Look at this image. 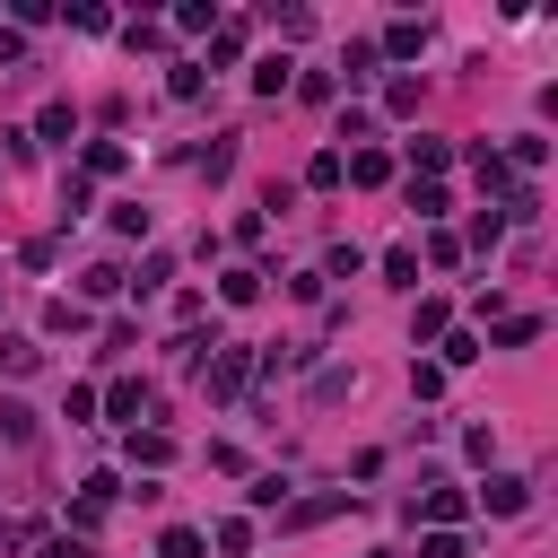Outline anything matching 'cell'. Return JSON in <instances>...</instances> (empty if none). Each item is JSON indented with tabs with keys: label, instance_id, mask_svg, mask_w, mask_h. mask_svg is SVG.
Returning <instances> with one entry per match:
<instances>
[{
	"label": "cell",
	"instance_id": "f546056e",
	"mask_svg": "<svg viewBox=\"0 0 558 558\" xmlns=\"http://www.w3.org/2000/svg\"><path fill=\"white\" fill-rule=\"evenodd\" d=\"M305 183H314V192H331V183H340V148H323V157L305 166Z\"/></svg>",
	"mask_w": 558,
	"mask_h": 558
},
{
	"label": "cell",
	"instance_id": "f1b7e54d",
	"mask_svg": "<svg viewBox=\"0 0 558 558\" xmlns=\"http://www.w3.org/2000/svg\"><path fill=\"white\" fill-rule=\"evenodd\" d=\"M541 157H549V140H532V131H523V140H514V157H506V174H514V166H523V174H532V166H541Z\"/></svg>",
	"mask_w": 558,
	"mask_h": 558
},
{
	"label": "cell",
	"instance_id": "ffe728a7",
	"mask_svg": "<svg viewBox=\"0 0 558 558\" xmlns=\"http://www.w3.org/2000/svg\"><path fill=\"white\" fill-rule=\"evenodd\" d=\"M218 296H227V305H253V296H262V270H227Z\"/></svg>",
	"mask_w": 558,
	"mask_h": 558
},
{
	"label": "cell",
	"instance_id": "9a60e30c",
	"mask_svg": "<svg viewBox=\"0 0 558 558\" xmlns=\"http://www.w3.org/2000/svg\"><path fill=\"white\" fill-rule=\"evenodd\" d=\"M532 340H541V314H506L497 323V349H532Z\"/></svg>",
	"mask_w": 558,
	"mask_h": 558
},
{
	"label": "cell",
	"instance_id": "d4e9b609",
	"mask_svg": "<svg viewBox=\"0 0 558 558\" xmlns=\"http://www.w3.org/2000/svg\"><path fill=\"white\" fill-rule=\"evenodd\" d=\"M174 26H183V35H218V9H201V0H192V9H174Z\"/></svg>",
	"mask_w": 558,
	"mask_h": 558
},
{
	"label": "cell",
	"instance_id": "2e32d148",
	"mask_svg": "<svg viewBox=\"0 0 558 558\" xmlns=\"http://www.w3.org/2000/svg\"><path fill=\"white\" fill-rule=\"evenodd\" d=\"M35 357H44V349H35L26 331H9V340H0V366H9V375H35Z\"/></svg>",
	"mask_w": 558,
	"mask_h": 558
},
{
	"label": "cell",
	"instance_id": "5bb4252c",
	"mask_svg": "<svg viewBox=\"0 0 558 558\" xmlns=\"http://www.w3.org/2000/svg\"><path fill=\"white\" fill-rule=\"evenodd\" d=\"M87 209H96V183H87V174H70V183H61V227H70V218H87Z\"/></svg>",
	"mask_w": 558,
	"mask_h": 558
},
{
	"label": "cell",
	"instance_id": "52a82bcc",
	"mask_svg": "<svg viewBox=\"0 0 558 558\" xmlns=\"http://www.w3.org/2000/svg\"><path fill=\"white\" fill-rule=\"evenodd\" d=\"M445 166H453V148H445V140H410V183H436Z\"/></svg>",
	"mask_w": 558,
	"mask_h": 558
},
{
	"label": "cell",
	"instance_id": "1f68e13d",
	"mask_svg": "<svg viewBox=\"0 0 558 558\" xmlns=\"http://www.w3.org/2000/svg\"><path fill=\"white\" fill-rule=\"evenodd\" d=\"M78 288H87V296H122V270H113V262H96V270H87Z\"/></svg>",
	"mask_w": 558,
	"mask_h": 558
},
{
	"label": "cell",
	"instance_id": "603a6c76",
	"mask_svg": "<svg viewBox=\"0 0 558 558\" xmlns=\"http://www.w3.org/2000/svg\"><path fill=\"white\" fill-rule=\"evenodd\" d=\"M0 436L26 445V436H35V410H26V401H0Z\"/></svg>",
	"mask_w": 558,
	"mask_h": 558
},
{
	"label": "cell",
	"instance_id": "8992f818",
	"mask_svg": "<svg viewBox=\"0 0 558 558\" xmlns=\"http://www.w3.org/2000/svg\"><path fill=\"white\" fill-rule=\"evenodd\" d=\"M384 52H392V61H418V52H427V26H418V17H392V26H384Z\"/></svg>",
	"mask_w": 558,
	"mask_h": 558
},
{
	"label": "cell",
	"instance_id": "f35d334b",
	"mask_svg": "<svg viewBox=\"0 0 558 558\" xmlns=\"http://www.w3.org/2000/svg\"><path fill=\"white\" fill-rule=\"evenodd\" d=\"M375 558H384V549H375Z\"/></svg>",
	"mask_w": 558,
	"mask_h": 558
},
{
	"label": "cell",
	"instance_id": "4316f807",
	"mask_svg": "<svg viewBox=\"0 0 558 558\" xmlns=\"http://www.w3.org/2000/svg\"><path fill=\"white\" fill-rule=\"evenodd\" d=\"M253 87H262V96H279V87H288V61H279V52H270V61H253Z\"/></svg>",
	"mask_w": 558,
	"mask_h": 558
},
{
	"label": "cell",
	"instance_id": "6da1fadb",
	"mask_svg": "<svg viewBox=\"0 0 558 558\" xmlns=\"http://www.w3.org/2000/svg\"><path fill=\"white\" fill-rule=\"evenodd\" d=\"M201 375H209V392H218V401H235V392H244V384L262 375V357L227 340V349H209V366H201Z\"/></svg>",
	"mask_w": 558,
	"mask_h": 558
},
{
	"label": "cell",
	"instance_id": "74e56055",
	"mask_svg": "<svg viewBox=\"0 0 558 558\" xmlns=\"http://www.w3.org/2000/svg\"><path fill=\"white\" fill-rule=\"evenodd\" d=\"M9 61H26V35H17V26H0V70H9Z\"/></svg>",
	"mask_w": 558,
	"mask_h": 558
},
{
	"label": "cell",
	"instance_id": "5b68a950",
	"mask_svg": "<svg viewBox=\"0 0 558 558\" xmlns=\"http://www.w3.org/2000/svg\"><path fill=\"white\" fill-rule=\"evenodd\" d=\"M410 514H427V532H453V523L471 514V497H462V488H427V506H410Z\"/></svg>",
	"mask_w": 558,
	"mask_h": 558
},
{
	"label": "cell",
	"instance_id": "836d02e7",
	"mask_svg": "<svg viewBox=\"0 0 558 558\" xmlns=\"http://www.w3.org/2000/svg\"><path fill=\"white\" fill-rule=\"evenodd\" d=\"M61 418L78 427V418H96V384H70V401H61Z\"/></svg>",
	"mask_w": 558,
	"mask_h": 558
},
{
	"label": "cell",
	"instance_id": "7a4b0ae2",
	"mask_svg": "<svg viewBox=\"0 0 558 558\" xmlns=\"http://www.w3.org/2000/svg\"><path fill=\"white\" fill-rule=\"evenodd\" d=\"M96 410H105L113 427H140V418H148V384H140V375H113V384L96 392Z\"/></svg>",
	"mask_w": 558,
	"mask_h": 558
},
{
	"label": "cell",
	"instance_id": "3957f363",
	"mask_svg": "<svg viewBox=\"0 0 558 558\" xmlns=\"http://www.w3.org/2000/svg\"><path fill=\"white\" fill-rule=\"evenodd\" d=\"M480 506H488V514H523V506H532V480H523V471H488Z\"/></svg>",
	"mask_w": 558,
	"mask_h": 558
},
{
	"label": "cell",
	"instance_id": "8d00e7d4",
	"mask_svg": "<svg viewBox=\"0 0 558 558\" xmlns=\"http://www.w3.org/2000/svg\"><path fill=\"white\" fill-rule=\"evenodd\" d=\"M35 558H87V541H78V532H52V541H44Z\"/></svg>",
	"mask_w": 558,
	"mask_h": 558
},
{
	"label": "cell",
	"instance_id": "7402d4cb",
	"mask_svg": "<svg viewBox=\"0 0 558 558\" xmlns=\"http://www.w3.org/2000/svg\"><path fill=\"white\" fill-rule=\"evenodd\" d=\"M218 549L244 558V549H253V514H227V523H218Z\"/></svg>",
	"mask_w": 558,
	"mask_h": 558
},
{
	"label": "cell",
	"instance_id": "30bf717a",
	"mask_svg": "<svg viewBox=\"0 0 558 558\" xmlns=\"http://www.w3.org/2000/svg\"><path fill=\"white\" fill-rule=\"evenodd\" d=\"M471 357H488L480 331H445V340H436V366H471Z\"/></svg>",
	"mask_w": 558,
	"mask_h": 558
},
{
	"label": "cell",
	"instance_id": "d590c367",
	"mask_svg": "<svg viewBox=\"0 0 558 558\" xmlns=\"http://www.w3.org/2000/svg\"><path fill=\"white\" fill-rule=\"evenodd\" d=\"M418 558H471V549H462V532H427V541H418Z\"/></svg>",
	"mask_w": 558,
	"mask_h": 558
},
{
	"label": "cell",
	"instance_id": "277c9868",
	"mask_svg": "<svg viewBox=\"0 0 558 558\" xmlns=\"http://www.w3.org/2000/svg\"><path fill=\"white\" fill-rule=\"evenodd\" d=\"M340 506H349V488H323V497H296V506H279V523H288V532H305V523H331Z\"/></svg>",
	"mask_w": 558,
	"mask_h": 558
},
{
	"label": "cell",
	"instance_id": "9c48e42d",
	"mask_svg": "<svg viewBox=\"0 0 558 558\" xmlns=\"http://www.w3.org/2000/svg\"><path fill=\"white\" fill-rule=\"evenodd\" d=\"M131 462H140V471H166V462H174V436H166V427H148V436L131 427Z\"/></svg>",
	"mask_w": 558,
	"mask_h": 558
},
{
	"label": "cell",
	"instance_id": "ba28073f",
	"mask_svg": "<svg viewBox=\"0 0 558 558\" xmlns=\"http://www.w3.org/2000/svg\"><path fill=\"white\" fill-rule=\"evenodd\" d=\"M453 331V305L445 296H418V314H410V340H445Z\"/></svg>",
	"mask_w": 558,
	"mask_h": 558
},
{
	"label": "cell",
	"instance_id": "d6986e66",
	"mask_svg": "<svg viewBox=\"0 0 558 558\" xmlns=\"http://www.w3.org/2000/svg\"><path fill=\"white\" fill-rule=\"evenodd\" d=\"M166 279H174V253H148V262H140V279H122V288H140V296H148V288H166Z\"/></svg>",
	"mask_w": 558,
	"mask_h": 558
},
{
	"label": "cell",
	"instance_id": "83f0119b",
	"mask_svg": "<svg viewBox=\"0 0 558 558\" xmlns=\"http://www.w3.org/2000/svg\"><path fill=\"white\" fill-rule=\"evenodd\" d=\"M384 113H418V78H392L384 87Z\"/></svg>",
	"mask_w": 558,
	"mask_h": 558
},
{
	"label": "cell",
	"instance_id": "ac0fdd59",
	"mask_svg": "<svg viewBox=\"0 0 558 558\" xmlns=\"http://www.w3.org/2000/svg\"><path fill=\"white\" fill-rule=\"evenodd\" d=\"M384 279H392V288H418V253L392 244V253H384Z\"/></svg>",
	"mask_w": 558,
	"mask_h": 558
},
{
	"label": "cell",
	"instance_id": "4fadbf2b",
	"mask_svg": "<svg viewBox=\"0 0 558 558\" xmlns=\"http://www.w3.org/2000/svg\"><path fill=\"white\" fill-rule=\"evenodd\" d=\"M78 174H87V183H105V174H122V140H96V148L78 157Z\"/></svg>",
	"mask_w": 558,
	"mask_h": 558
},
{
	"label": "cell",
	"instance_id": "484cf974",
	"mask_svg": "<svg viewBox=\"0 0 558 558\" xmlns=\"http://www.w3.org/2000/svg\"><path fill=\"white\" fill-rule=\"evenodd\" d=\"M340 70H349V87H366V78H375V44H349V61H340Z\"/></svg>",
	"mask_w": 558,
	"mask_h": 558
},
{
	"label": "cell",
	"instance_id": "8fae6325",
	"mask_svg": "<svg viewBox=\"0 0 558 558\" xmlns=\"http://www.w3.org/2000/svg\"><path fill=\"white\" fill-rule=\"evenodd\" d=\"M157 558H209V532H192V523H166Z\"/></svg>",
	"mask_w": 558,
	"mask_h": 558
},
{
	"label": "cell",
	"instance_id": "e575fe53",
	"mask_svg": "<svg viewBox=\"0 0 558 558\" xmlns=\"http://www.w3.org/2000/svg\"><path fill=\"white\" fill-rule=\"evenodd\" d=\"M279 497H288V480H279V471H262V480L244 488V506H279Z\"/></svg>",
	"mask_w": 558,
	"mask_h": 558
},
{
	"label": "cell",
	"instance_id": "44dd1931",
	"mask_svg": "<svg viewBox=\"0 0 558 558\" xmlns=\"http://www.w3.org/2000/svg\"><path fill=\"white\" fill-rule=\"evenodd\" d=\"M44 331H87V305H70V296H52V305H44Z\"/></svg>",
	"mask_w": 558,
	"mask_h": 558
},
{
	"label": "cell",
	"instance_id": "e0dca14e",
	"mask_svg": "<svg viewBox=\"0 0 558 558\" xmlns=\"http://www.w3.org/2000/svg\"><path fill=\"white\" fill-rule=\"evenodd\" d=\"M70 131H78L70 105H44V113H35V140H70Z\"/></svg>",
	"mask_w": 558,
	"mask_h": 558
},
{
	"label": "cell",
	"instance_id": "cb8c5ba5",
	"mask_svg": "<svg viewBox=\"0 0 558 558\" xmlns=\"http://www.w3.org/2000/svg\"><path fill=\"white\" fill-rule=\"evenodd\" d=\"M410 209H418V218H445L453 201H445V183H410Z\"/></svg>",
	"mask_w": 558,
	"mask_h": 558
},
{
	"label": "cell",
	"instance_id": "4dcf8cb0",
	"mask_svg": "<svg viewBox=\"0 0 558 558\" xmlns=\"http://www.w3.org/2000/svg\"><path fill=\"white\" fill-rule=\"evenodd\" d=\"M471 244H480V253H497V244H506V218H497V209H480V227H471Z\"/></svg>",
	"mask_w": 558,
	"mask_h": 558
},
{
	"label": "cell",
	"instance_id": "7c38bea8",
	"mask_svg": "<svg viewBox=\"0 0 558 558\" xmlns=\"http://www.w3.org/2000/svg\"><path fill=\"white\" fill-rule=\"evenodd\" d=\"M201 174H209V183H227V174H235V131H218V140L201 148Z\"/></svg>",
	"mask_w": 558,
	"mask_h": 558
},
{
	"label": "cell",
	"instance_id": "d6a6232c",
	"mask_svg": "<svg viewBox=\"0 0 558 558\" xmlns=\"http://www.w3.org/2000/svg\"><path fill=\"white\" fill-rule=\"evenodd\" d=\"M410 392H418V401H436V392H445V366H436V357H427V366H410Z\"/></svg>",
	"mask_w": 558,
	"mask_h": 558
}]
</instances>
